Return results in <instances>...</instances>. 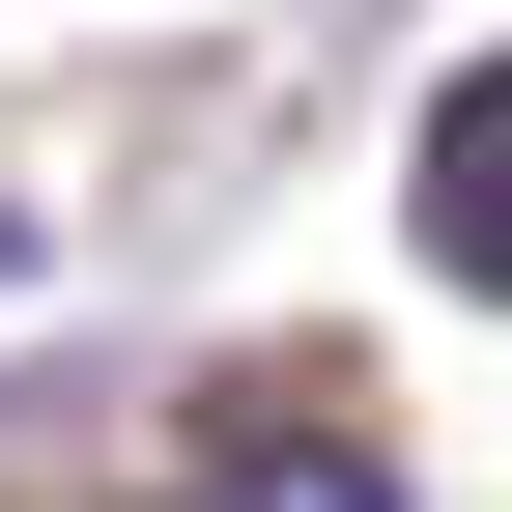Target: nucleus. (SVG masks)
<instances>
[{"instance_id":"nucleus-1","label":"nucleus","mask_w":512,"mask_h":512,"mask_svg":"<svg viewBox=\"0 0 512 512\" xmlns=\"http://www.w3.org/2000/svg\"><path fill=\"white\" fill-rule=\"evenodd\" d=\"M427 285L512 313V57H456V86H427Z\"/></svg>"},{"instance_id":"nucleus-2","label":"nucleus","mask_w":512,"mask_h":512,"mask_svg":"<svg viewBox=\"0 0 512 512\" xmlns=\"http://www.w3.org/2000/svg\"><path fill=\"white\" fill-rule=\"evenodd\" d=\"M200 512H399V456H342V427H285V456H228Z\"/></svg>"},{"instance_id":"nucleus-3","label":"nucleus","mask_w":512,"mask_h":512,"mask_svg":"<svg viewBox=\"0 0 512 512\" xmlns=\"http://www.w3.org/2000/svg\"><path fill=\"white\" fill-rule=\"evenodd\" d=\"M0 285H29V228H0Z\"/></svg>"}]
</instances>
